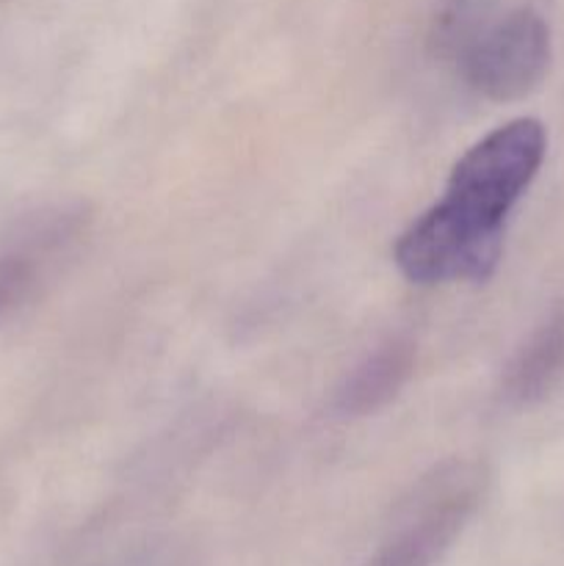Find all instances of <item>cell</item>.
I'll use <instances>...</instances> for the list:
<instances>
[{"instance_id":"cell-2","label":"cell","mask_w":564,"mask_h":566,"mask_svg":"<svg viewBox=\"0 0 564 566\" xmlns=\"http://www.w3.org/2000/svg\"><path fill=\"white\" fill-rule=\"evenodd\" d=\"M551 28L534 9H514L487 22L459 59L464 81L495 103L529 97L551 70Z\"/></svg>"},{"instance_id":"cell-6","label":"cell","mask_w":564,"mask_h":566,"mask_svg":"<svg viewBox=\"0 0 564 566\" xmlns=\"http://www.w3.org/2000/svg\"><path fill=\"white\" fill-rule=\"evenodd\" d=\"M415 370V343L393 337L354 365L335 392V412L343 418H365L385 409L407 387Z\"/></svg>"},{"instance_id":"cell-1","label":"cell","mask_w":564,"mask_h":566,"mask_svg":"<svg viewBox=\"0 0 564 566\" xmlns=\"http://www.w3.org/2000/svg\"><path fill=\"white\" fill-rule=\"evenodd\" d=\"M545 155L540 119L523 116L487 133L457 160L446 197L398 235V271L415 285L490 280L501 263L509 213L536 180Z\"/></svg>"},{"instance_id":"cell-7","label":"cell","mask_w":564,"mask_h":566,"mask_svg":"<svg viewBox=\"0 0 564 566\" xmlns=\"http://www.w3.org/2000/svg\"><path fill=\"white\" fill-rule=\"evenodd\" d=\"M487 0H442L435 11L429 31V44L435 55L448 61H457L464 50L473 44L481 28L487 25Z\"/></svg>"},{"instance_id":"cell-4","label":"cell","mask_w":564,"mask_h":566,"mask_svg":"<svg viewBox=\"0 0 564 566\" xmlns=\"http://www.w3.org/2000/svg\"><path fill=\"white\" fill-rule=\"evenodd\" d=\"M479 503V475L464 464L437 473L415 495L409 517L365 566H431L457 542Z\"/></svg>"},{"instance_id":"cell-5","label":"cell","mask_w":564,"mask_h":566,"mask_svg":"<svg viewBox=\"0 0 564 566\" xmlns=\"http://www.w3.org/2000/svg\"><path fill=\"white\" fill-rule=\"evenodd\" d=\"M564 376V302L534 326L503 370V398L514 407H531L556 390Z\"/></svg>"},{"instance_id":"cell-3","label":"cell","mask_w":564,"mask_h":566,"mask_svg":"<svg viewBox=\"0 0 564 566\" xmlns=\"http://www.w3.org/2000/svg\"><path fill=\"white\" fill-rule=\"evenodd\" d=\"M86 205H53L22 216L0 238V321L31 302L86 235Z\"/></svg>"}]
</instances>
